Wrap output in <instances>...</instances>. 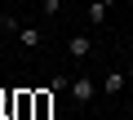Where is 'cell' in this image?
Here are the masks:
<instances>
[{
	"label": "cell",
	"mask_w": 133,
	"mask_h": 120,
	"mask_svg": "<svg viewBox=\"0 0 133 120\" xmlns=\"http://www.w3.org/2000/svg\"><path fill=\"white\" fill-rule=\"evenodd\" d=\"M124 85H129V76H124V71H120V67H111V71H107V76H102V85H98V89H102V93H120V89H124Z\"/></svg>",
	"instance_id": "cell-2"
},
{
	"label": "cell",
	"mask_w": 133,
	"mask_h": 120,
	"mask_svg": "<svg viewBox=\"0 0 133 120\" xmlns=\"http://www.w3.org/2000/svg\"><path fill=\"white\" fill-rule=\"evenodd\" d=\"M107 0H93V5H89V22H107Z\"/></svg>",
	"instance_id": "cell-6"
},
{
	"label": "cell",
	"mask_w": 133,
	"mask_h": 120,
	"mask_svg": "<svg viewBox=\"0 0 133 120\" xmlns=\"http://www.w3.org/2000/svg\"><path fill=\"white\" fill-rule=\"evenodd\" d=\"M49 111H53V93H49V89H40V93H36V116L44 120Z\"/></svg>",
	"instance_id": "cell-5"
},
{
	"label": "cell",
	"mask_w": 133,
	"mask_h": 120,
	"mask_svg": "<svg viewBox=\"0 0 133 120\" xmlns=\"http://www.w3.org/2000/svg\"><path fill=\"white\" fill-rule=\"evenodd\" d=\"M66 53H71L76 62H84V58L93 53V45H89V36H71V40H66Z\"/></svg>",
	"instance_id": "cell-3"
},
{
	"label": "cell",
	"mask_w": 133,
	"mask_h": 120,
	"mask_svg": "<svg viewBox=\"0 0 133 120\" xmlns=\"http://www.w3.org/2000/svg\"><path fill=\"white\" fill-rule=\"evenodd\" d=\"M124 76H129V85H133V67H129V71H124Z\"/></svg>",
	"instance_id": "cell-8"
},
{
	"label": "cell",
	"mask_w": 133,
	"mask_h": 120,
	"mask_svg": "<svg viewBox=\"0 0 133 120\" xmlns=\"http://www.w3.org/2000/svg\"><path fill=\"white\" fill-rule=\"evenodd\" d=\"M93 93H98V85H93L89 76H76V80H71V98H76L80 107H89V102H93Z\"/></svg>",
	"instance_id": "cell-1"
},
{
	"label": "cell",
	"mask_w": 133,
	"mask_h": 120,
	"mask_svg": "<svg viewBox=\"0 0 133 120\" xmlns=\"http://www.w3.org/2000/svg\"><path fill=\"white\" fill-rule=\"evenodd\" d=\"M129 53H133V36H129Z\"/></svg>",
	"instance_id": "cell-9"
},
{
	"label": "cell",
	"mask_w": 133,
	"mask_h": 120,
	"mask_svg": "<svg viewBox=\"0 0 133 120\" xmlns=\"http://www.w3.org/2000/svg\"><path fill=\"white\" fill-rule=\"evenodd\" d=\"M66 0H40V14H62Z\"/></svg>",
	"instance_id": "cell-7"
},
{
	"label": "cell",
	"mask_w": 133,
	"mask_h": 120,
	"mask_svg": "<svg viewBox=\"0 0 133 120\" xmlns=\"http://www.w3.org/2000/svg\"><path fill=\"white\" fill-rule=\"evenodd\" d=\"M14 36H18V45H22V49H40V45H44V36H40L36 27H18Z\"/></svg>",
	"instance_id": "cell-4"
}]
</instances>
